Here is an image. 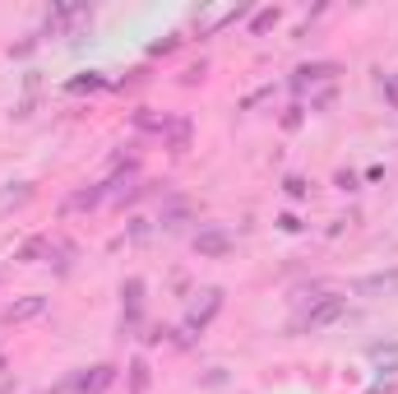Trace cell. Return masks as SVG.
Here are the masks:
<instances>
[{
	"mask_svg": "<svg viewBox=\"0 0 398 394\" xmlns=\"http://www.w3.org/2000/svg\"><path fill=\"white\" fill-rule=\"evenodd\" d=\"M218 306H222V288H204V292H199V302L190 306V316H185V330L199 334L209 320L218 316Z\"/></svg>",
	"mask_w": 398,
	"mask_h": 394,
	"instance_id": "cell-1",
	"label": "cell"
},
{
	"mask_svg": "<svg viewBox=\"0 0 398 394\" xmlns=\"http://www.w3.org/2000/svg\"><path fill=\"white\" fill-rule=\"evenodd\" d=\"M352 292H357V297H394V292H398V269L366 274V278H357V283H352Z\"/></svg>",
	"mask_w": 398,
	"mask_h": 394,
	"instance_id": "cell-2",
	"label": "cell"
},
{
	"mask_svg": "<svg viewBox=\"0 0 398 394\" xmlns=\"http://www.w3.org/2000/svg\"><path fill=\"white\" fill-rule=\"evenodd\" d=\"M343 306H348V297H338V292H329V297H320V302L310 306L306 325H310V330H324V325H334V320L343 316Z\"/></svg>",
	"mask_w": 398,
	"mask_h": 394,
	"instance_id": "cell-3",
	"label": "cell"
},
{
	"mask_svg": "<svg viewBox=\"0 0 398 394\" xmlns=\"http://www.w3.org/2000/svg\"><path fill=\"white\" fill-rule=\"evenodd\" d=\"M195 251H199V256H209V260H222V256H231V237H227V232H218V228H204L195 237Z\"/></svg>",
	"mask_w": 398,
	"mask_h": 394,
	"instance_id": "cell-4",
	"label": "cell"
},
{
	"mask_svg": "<svg viewBox=\"0 0 398 394\" xmlns=\"http://www.w3.org/2000/svg\"><path fill=\"white\" fill-rule=\"evenodd\" d=\"M111 380H116V366H93V371L75 376V390H79V394H102Z\"/></svg>",
	"mask_w": 398,
	"mask_h": 394,
	"instance_id": "cell-5",
	"label": "cell"
},
{
	"mask_svg": "<svg viewBox=\"0 0 398 394\" xmlns=\"http://www.w3.org/2000/svg\"><path fill=\"white\" fill-rule=\"evenodd\" d=\"M167 144H171V153H185V149H190V121H185V116L167 121Z\"/></svg>",
	"mask_w": 398,
	"mask_h": 394,
	"instance_id": "cell-6",
	"label": "cell"
},
{
	"mask_svg": "<svg viewBox=\"0 0 398 394\" xmlns=\"http://www.w3.org/2000/svg\"><path fill=\"white\" fill-rule=\"evenodd\" d=\"M42 311H46V297H23V302H15L5 316L10 320H32V316H42Z\"/></svg>",
	"mask_w": 398,
	"mask_h": 394,
	"instance_id": "cell-7",
	"label": "cell"
},
{
	"mask_svg": "<svg viewBox=\"0 0 398 394\" xmlns=\"http://www.w3.org/2000/svg\"><path fill=\"white\" fill-rule=\"evenodd\" d=\"M121 297H125V311L135 316V311H139V302H144V278H130V283L121 288Z\"/></svg>",
	"mask_w": 398,
	"mask_h": 394,
	"instance_id": "cell-8",
	"label": "cell"
},
{
	"mask_svg": "<svg viewBox=\"0 0 398 394\" xmlns=\"http://www.w3.org/2000/svg\"><path fill=\"white\" fill-rule=\"evenodd\" d=\"M42 251H51V242H46V237H32V242L19 251V260H23V265H32V260L42 256Z\"/></svg>",
	"mask_w": 398,
	"mask_h": 394,
	"instance_id": "cell-9",
	"label": "cell"
},
{
	"mask_svg": "<svg viewBox=\"0 0 398 394\" xmlns=\"http://www.w3.org/2000/svg\"><path fill=\"white\" fill-rule=\"evenodd\" d=\"M97 199H102V186H97V190H79V195L70 199V209H93Z\"/></svg>",
	"mask_w": 398,
	"mask_h": 394,
	"instance_id": "cell-10",
	"label": "cell"
},
{
	"mask_svg": "<svg viewBox=\"0 0 398 394\" xmlns=\"http://www.w3.org/2000/svg\"><path fill=\"white\" fill-rule=\"evenodd\" d=\"M380 89H384V98L398 107V75H384V79H380Z\"/></svg>",
	"mask_w": 398,
	"mask_h": 394,
	"instance_id": "cell-11",
	"label": "cell"
},
{
	"mask_svg": "<svg viewBox=\"0 0 398 394\" xmlns=\"http://www.w3.org/2000/svg\"><path fill=\"white\" fill-rule=\"evenodd\" d=\"M28 195H32L28 186H23V190H5V195H0V209H5V204H23Z\"/></svg>",
	"mask_w": 398,
	"mask_h": 394,
	"instance_id": "cell-12",
	"label": "cell"
},
{
	"mask_svg": "<svg viewBox=\"0 0 398 394\" xmlns=\"http://www.w3.org/2000/svg\"><path fill=\"white\" fill-rule=\"evenodd\" d=\"M130 371H135V394H139V390H144V385H149V366H144V362H135V366H130Z\"/></svg>",
	"mask_w": 398,
	"mask_h": 394,
	"instance_id": "cell-13",
	"label": "cell"
},
{
	"mask_svg": "<svg viewBox=\"0 0 398 394\" xmlns=\"http://www.w3.org/2000/svg\"><path fill=\"white\" fill-rule=\"evenodd\" d=\"M278 223H283V232H301V218H296V213H283Z\"/></svg>",
	"mask_w": 398,
	"mask_h": 394,
	"instance_id": "cell-14",
	"label": "cell"
},
{
	"mask_svg": "<svg viewBox=\"0 0 398 394\" xmlns=\"http://www.w3.org/2000/svg\"><path fill=\"white\" fill-rule=\"evenodd\" d=\"M0 371H5V357H0Z\"/></svg>",
	"mask_w": 398,
	"mask_h": 394,
	"instance_id": "cell-15",
	"label": "cell"
}]
</instances>
